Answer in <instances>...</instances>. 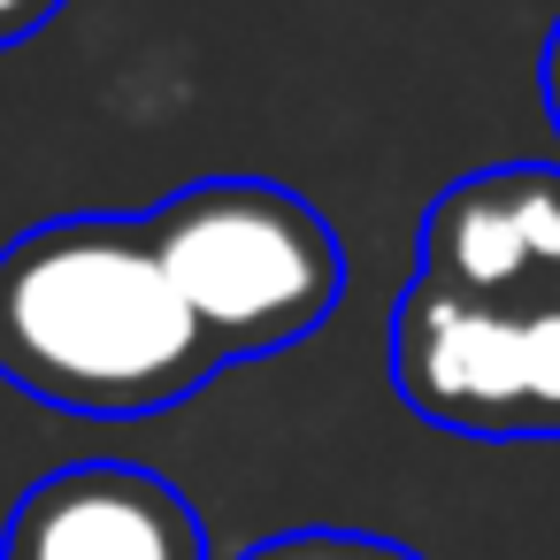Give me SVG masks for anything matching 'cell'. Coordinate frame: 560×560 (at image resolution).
<instances>
[{
    "label": "cell",
    "instance_id": "6da1fadb",
    "mask_svg": "<svg viewBox=\"0 0 560 560\" xmlns=\"http://www.w3.org/2000/svg\"><path fill=\"white\" fill-rule=\"evenodd\" d=\"M223 353L147 246V223L62 215L0 254V376L16 392L139 422L192 399Z\"/></svg>",
    "mask_w": 560,
    "mask_h": 560
},
{
    "label": "cell",
    "instance_id": "7a4b0ae2",
    "mask_svg": "<svg viewBox=\"0 0 560 560\" xmlns=\"http://www.w3.org/2000/svg\"><path fill=\"white\" fill-rule=\"evenodd\" d=\"M139 223L223 361H261L300 346L346 292L338 231L284 185L208 177Z\"/></svg>",
    "mask_w": 560,
    "mask_h": 560
},
{
    "label": "cell",
    "instance_id": "3957f363",
    "mask_svg": "<svg viewBox=\"0 0 560 560\" xmlns=\"http://www.w3.org/2000/svg\"><path fill=\"white\" fill-rule=\"evenodd\" d=\"M392 384L430 430L560 438V284L453 292L407 277L392 307Z\"/></svg>",
    "mask_w": 560,
    "mask_h": 560
},
{
    "label": "cell",
    "instance_id": "277c9868",
    "mask_svg": "<svg viewBox=\"0 0 560 560\" xmlns=\"http://www.w3.org/2000/svg\"><path fill=\"white\" fill-rule=\"evenodd\" d=\"M0 560H208V537L177 483L131 460H78L16 499Z\"/></svg>",
    "mask_w": 560,
    "mask_h": 560
},
{
    "label": "cell",
    "instance_id": "5b68a950",
    "mask_svg": "<svg viewBox=\"0 0 560 560\" xmlns=\"http://www.w3.org/2000/svg\"><path fill=\"white\" fill-rule=\"evenodd\" d=\"M415 277L453 292H537L560 284V170L499 162L445 185L422 208Z\"/></svg>",
    "mask_w": 560,
    "mask_h": 560
},
{
    "label": "cell",
    "instance_id": "8992f818",
    "mask_svg": "<svg viewBox=\"0 0 560 560\" xmlns=\"http://www.w3.org/2000/svg\"><path fill=\"white\" fill-rule=\"evenodd\" d=\"M246 560H422L392 537H369V529H292V537H269L254 545Z\"/></svg>",
    "mask_w": 560,
    "mask_h": 560
},
{
    "label": "cell",
    "instance_id": "52a82bcc",
    "mask_svg": "<svg viewBox=\"0 0 560 560\" xmlns=\"http://www.w3.org/2000/svg\"><path fill=\"white\" fill-rule=\"evenodd\" d=\"M47 16H62V0H0V47H16L32 39Z\"/></svg>",
    "mask_w": 560,
    "mask_h": 560
},
{
    "label": "cell",
    "instance_id": "ba28073f",
    "mask_svg": "<svg viewBox=\"0 0 560 560\" xmlns=\"http://www.w3.org/2000/svg\"><path fill=\"white\" fill-rule=\"evenodd\" d=\"M537 85H545V116H552V131H560V16H552V32H545V70H537Z\"/></svg>",
    "mask_w": 560,
    "mask_h": 560
}]
</instances>
